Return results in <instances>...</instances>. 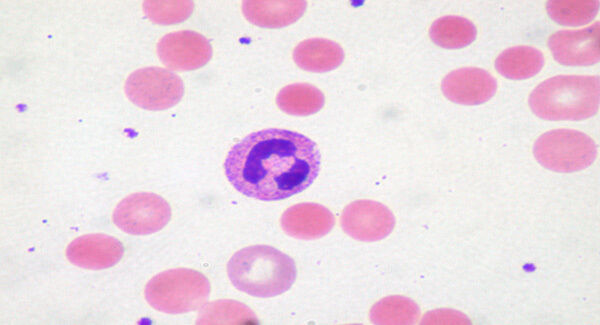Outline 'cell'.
<instances>
[{"label": "cell", "mask_w": 600, "mask_h": 325, "mask_svg": "<svg viewBox=\"0 0 600 325\" xmlns=\"http://www.w3.org/2000/svg\"><path fill=\"white\" fill-rule=\"evenodd\" d=\"M476 34V27L470 20L455 15L436 19L429 30L431 40L447 49H459L471 44Z\"/></svg>", "instance_id": "cell-17"}, {"label": "cell", "mask_w": 600, "mask_h": 325, "mask_svg": "<svg viewBox=\"0 0 600 325\" xmlns=\"http://www.w3.org/2000/svg\"><path fill=\"white\" fill-rule=\"evenodd\" d=\"M295 63L312 72H326L340 66L344 51L336 42L324 38H311L300 42L293 51Z\"/></svg>", "instance_id": "cell-15"}, {"label": "cell", "mask_w": 600, "mask_h": 325, "mask_svg": "<svg viewBox=\"0 0 600 325\" xmlns=\"http://www.w3.org/2000/svg\"><path fill=\"white\" fill-rule=\"evenodd\" d=\"M171 218L169 203L151 192H137L122 199L115 207L112 220L123 232L149 235L163 229Z\"/></svg>", "instance_id": "cell-7"}, {"label": "cell", "mask_w": 600, "mask_h": 325, "mask_svg": "<svg viewBox=\"0 0 600 325\" xmlns=\"http://www.w3.org/2000/svg\"><path fill=\"white\" fill-rule=\"evenodd\" d=\"M210 283L200 272L175 268L153 276L145 285L148 304L168 314L187 313L201 308L208 299Z\"/></svg>", "instance_id": "cell-4"}, {"label": "cell", "mask_w": 600, "mask_h": 325, "mask_svg": "<svg viewBox=\"0 0 600 325\" xmlns=\"http://www.w3.org/2000/svg\"><path fill=\"white\" fill-rule=\"evenodd\" d=\"M306 6L305 1H244L242 11L247 20L255 25L279 28L298 20Z\"/></svg>", "instance_id": "cell-14"}, {"label": "cell", "mask_w": 600, "mask_h": 325, "mask_svg": "<svg viewBox=\"0 0 600 325\" xmlns=\"http://www.w3.org/2000/svg\"><path fill=\"white\" fill-rule=\"evenodd\" d=\"M551 19L564 26H580L593 20L599 9L597 0H552L546 4Z\"/></svg>", "instance_id": "cell-19"}, {"label": "cell", "mask_w": 600, "mask_h": 325, "mask_svg": "<svg viewBox=\"0 0 600 325\" xmlns=\"http://www.w3.org/2000/svg\"><path fill=\"white\" fill-rule=\"evenodd\" d=\"M547 44L554 59L562 65H593L600 58L599 21L583 29L557 31Z\"/></svg>", "instance_id": "cell-9"}, {"label": "cell", "mask_w": 600, "mask_h": 325, "mask_svg": "<svg viewBox=\"0 0 600 325\" xmlns=\"http://www.w3.org/2000/svg\"><path fill=\"white\" fill-rule=\"evenodd\" d=\"M374 307L373 320L381 324H413L420 315L417 304L401 296L385 298Z\"/></svg>", "instance_id": "cell-20"}, {"label": "cell", "mask_w": 600, "mask_h": 325, "mask_svg": "<svg viewBox=\"0 0 600 325\" xmlns=\"http://www.w3.org/2000/svg\"><path fill=\"white\" fill-rule=\"evenodd\" d=\"M157 54L168 68L188 71L203 67L212 57V47L204 35L181 30L161 37L157 43Z\"/></svg>", "instance_id": "cell-8"}, {"label": "cell", "mask_w": 600, "mask_h": 325, "mask_svg": "<svg viewBox=\"0 0 600 325\" xmlns=\"http://www.w3.org/2000/svg\"><path fill=\"white\" fill-rule=\"evenodd\" d=\"M496 89V79L488 71L476 67L453 70L441 83L446 98L463 105L482 104L494 96Z\"/></svg>", "instance_id": "cell-11"}, {"label": "cell", "mask_w": 600, "mask_h": 325, "mask_svg": "<svg viewBox=\"0 0 600 325\" xmlns=\"http://www.w3.org/2000/svg\"><path fill=\"white\" fill-rule=\"evenodd\" d=\"M599 90V76L558 75L533 89L529 106L545 120H583L597 113Z\"/></svg>", "instance_id": "cell-3"}, {"label": "cell", "mask_w": 600, "mask_h": 325, "mask_svg": "<svg viewBox=\"0 0 600 325\" xmlns=\"http://www.w3.org/2000/svg\"><path fill=\"white\" fill-rule=\"evenodd\" d=\"M536 160L545 168L562 173L583 170L597 156V147L587 134L571 129L543 133L534 144Z\"/></svg>", "instance_id": "cell-5"}, {"label": "cell", "mask_w": 600, "mask_h": 325, "mask_svg": "<svg viewBox=\"0 0 600 325\" xmlns=\"http://www.w3.org/2000/svg\"><path fill=\"white\" fill-rule=\"evenodd\" d=\"M192 1H145V15L158 24H173L184 21L193 10Z\"/></svg>", "instance_id": "cell-21"}, {"label": "cell", "mask_w": 600, "mask_h": 325, "mask_svg": "<svg viewBox=\"0 0 600 325\" xmlns=\"http://www.w3.org/2000/svg\"><path fill=\"white\" fill-rule=\"evenodd\" d=\"M281 110L292 115H309L324 105L323 93L313 85L295 83L285 86L276 98Z\"/></svg>", "instance_id": "cell-18"}, {"label": "cell", "mask_w": 600, "mask_h": 325, "mask_svg": "<svg viewBox=\"0 0 600 325\" xmlns=\"http://www.w3.org/2000/svg\"><path fill=\"white\" fill-rule=\"evenodd\" d=\"M341 224L346 233L364 241L380 240L391 233L395 225L392 212L372 200H358L348 205Z\"/></svg>", "instance_id": "cell-10"}, {"label": "cell", "mask_w": 600, "mask_h": 325, "mask_svg": "<svg viewBox=\"0 0 600 325\" xmlns=\"http://www.w3.org/2000/svg\"><path fill=\"white\" fill-rule=\"evenodd\" d=\"M469 319L462 313L451 310H436L426 314L424 324H469Z\"/></svg>", "instance_id": "cell-22"}, {"label": "cell", "mask_w": 600, "mask_h": 325, "mask_svg": "<svg viewBox=\"0 0 600 325\" xmlns=\"http://www.w3.org/2000/svg\"><path fill=\"white\" fill-rule=\"evenodd\" d=\"M320 169V152L303 134L277 128L253 132L228 152L224 170L243 195L263 201L288 198L309 187Z\"/></svg>", "instance_id": "cell-1"}, {"label": "cell", "mask_w": 600, "mask_h": 325, "mask_svg": "<svg viewBox=\"0 0 600 325\" xmlns=\"http://www.w3.org/2000/svg\"><path fill=\"white\" fill-rule=\"evenodd\" d=\"M544 65L542 52L532 46L519 45L499 54L496 70L509 79H526L536 75Z\"/></svg>", "instance_id": "cell-16"}, {"label": "cell", "mask_w": 600, "mask_h": 325, "mask_svg": "<svg viewBox=\"0 0 600 325\" xmlns=\"http://www.w3.org/2000/svg\"><path fill=\"white\" fill-rule=\"evenodd\" d=\"M122 243L106 234H86L74 239L66 248V257L73 265L102 270L117 264L122 258Z\"/></svg>", "instance_id": "cell-12"}, {"label": "cell", "mask_w": 600, "mask_h": 325, "mask_svg": "<svg viewBox=\"0 0 600 325\" xmlns=\"http://www.w3.org/2000/svg\"><path fill=\"white\" fill-rule=\"evenodd\" d=\"M124 91L136 106L157 111L175 106L184 94V84L177 74L168 69L144 67L127 77Z\"/></svg>", "instance_id": "cell-6"}, {"label": "cell", "mask_w": 600, "mask_h": 325, "mask_svg": "<svg viewBox=\"0 0 600 325\" xmlns=\"http://www.w3.org/2000/svg\"><path fill=\"white\" fill-rule=\"evenodd\" d=\"M227 274L239 291L268 298L290 289L296 278V266L291 257L271 246L253 245L230 258Z\"/></svg>", "instance_id": "cell-2"}, {"label": "cell", "mask_w": 600, "mask_h": 325, "mask_svg": "<svg viewBox=\"0 0 600 325\" xmlns=\"http://www.w3.org/2000/svg\"><path fill=\"white\" fill-rule=\"evenodd\" d=\"M283 229L291 236L315 238L326 234L334 224V217L325 207L302 203L285 211L281 220Z\"/></svg>", "instance_id": "cell-13"}]
</instances>
